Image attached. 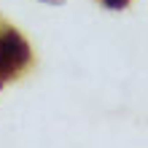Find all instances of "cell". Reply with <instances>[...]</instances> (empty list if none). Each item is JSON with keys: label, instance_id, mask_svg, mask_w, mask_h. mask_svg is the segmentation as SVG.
<instances>
[{"label": "cell", "instance_id": "cell-4", "mask_svg": "<svg viewBox=\"0 0 148 148\" xmlns=\"http://www.w3.org/2000/svg\"><path fill=\"white\" fill-rule=\"evenodd\" d=\"M3 84H5V81H3V75H0V89H3Z\"/></svg>", "mask_w": 148, "mask_h": 148}, {"label": "cell", "instance_id": "cell-2", "mask_svg": "<svg viewBox=\"0 0 148 148\" xmlns=\"http://www.w3.org/2000/svg\"><path fill=\"white\" fill-rule=\"evenodd\" d=\"M102 5L108 8V11H124V8L129 5V0H100Z\"/></svg>", "mask_w": 148, "mask_h": 148}, {"label": "cell", "instance_id": "cell-3", "mask_svg": "<svg viewBox=\"0 0 148 148\" xmlns=\"http://www.w3.org/2000/svg\"><path fill=\"white\" fill-rule=\"evenodd\" d=\"M43 3H51V5H62L65 0H43Z\"/></svg>", "mask_w": 148, "mask_h": 148}, {"label": "cell", "instance_id": "cell-1", "mask_svg": "<svg viewBox=\"0 0 148 148\" xmlns=\"http://www.w3.org/2000/svg\"><path fill=\"white\" fill-rule=\"evenodd\" d=\"M32 65V49L16 27L0 19V75L3 81H16Z\"/></svg>", "mask_w": 148, "mask_h": 148}]
</instances>
